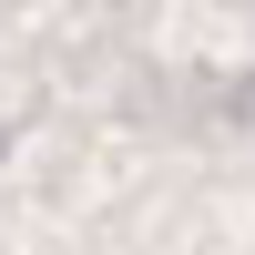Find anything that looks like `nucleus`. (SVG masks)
Wrapping results in <instances>:
<instances>
[]
</instances>
